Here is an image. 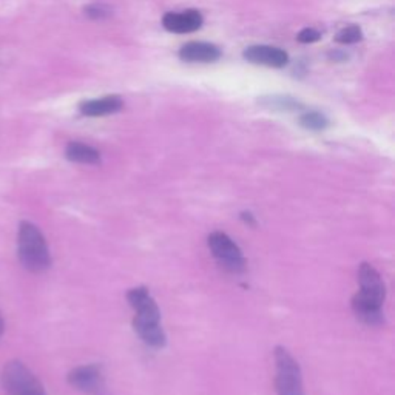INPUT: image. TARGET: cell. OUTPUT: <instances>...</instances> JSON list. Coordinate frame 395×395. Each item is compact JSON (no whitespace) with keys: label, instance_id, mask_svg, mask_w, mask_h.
<instances>
[{"label":"cell","instance_id":"cell-1","mask_svg":"<svg viewBox=\"0 0 395 395\" xmlns=\"http://www.w3.org/2000/svg\"><path fill=\"white\" fill-rule=\"evenodd\" d=\"M360 290L352 298V310L360 322L369 326H378L384 322L383 302L386 288L382 275L371 264L363 263L358 267Z\"/></svg>","mask_w":395,"mask_h":395},{"label":"cell","instance_id":"cell-2","mask_svg":"<svg viewBox=\"0 0 395 395\" xmlns=\"http://www.w3.org/2000/svg\"><path fill=\"white\" fill-rule=\"evenodd\" d=\"M130 306L134 309L133 327L139 337L151 348H164L167 343L165 332L161 326V312L155 298L146 288H134L127 293Z\"/></svg>","mask_w":395,"mask_h":395},{"label":"cell","instance_id":"cell-3","mask_svg":"<svg viewBox=\"0 0 395 395\" xmlns=\"http://www.w3.org/2000/svg\"><path fill=\"white\" fill-rule=\"evenodd\" d=\"M18 255L22 266L30 272H45L52 266V255L45 237L33 223L23 221L19 225Z\"/></svg>","mask_w":395,"mask_h":395},{"label":"cell","instance_id":"cell-4","mask_svg":"<svg viewBox=\"0 0 395 395\" xmlns=\"http://www.w3.org/2000/svg\"><path fill=\"white\" fill-rule=\"evenodd\" d=\"M275 384L278 395H305V391H302L301 369L297 363V360L283 346H278L275 349Z\"/></svg>","mask_w":395,"mask_h":395},{"label":"cell","instance_id":"cell-5","mask_svg":"<svg viewBox=\"0 0 395 395\" xmlns=\"http://www.w3.org/2000/svg\"><path fill=\"white\" fill-rule=\"evenodd\" d=\"M2 386L10 395H47L36 375L20 361H10L5 365Z\"/></svg>","mask_w":395,"mask_h":395},{"label":"cell","instance_id":"cell-6","mask_svg":"<svg viewBox=\"0 0 395 395\" xmlns=\"http://www.w3.org/2000/svg\"><path fill=\"white\" fill-rule=\"evenodd\" d=\"M207 244L213 258L221 267L232 273H242L246 271V258L229 235L224 232H213L208 235Z\"/></svg>","mask_w":395,"mask_h":395},{"label":"cell","instance_id":"cell-7","mask_svg":"<svg viewBox=\"0 0 395 395\" xmlns=\"http://www.w3.org/2000/svg\"><path fill=\"white\" fill-rule=\"evenodd\" d=\"M69 383L74 389L87 395H108L102 367L98 365H86L73 369L69 374Z\"/></svg>","mask_w":395,"mask_h":395},{"label":"cell","instance_id":"cell-8","mask_svg":"<svg viewBox=\"0 0 395 395\" xmlns=\"http://www.w3.org/2000/svg\"><path fill=\"white\" fill-rule=\"evenodd\" d=\"M242 57L255 65H266L271 69H283L289 62V54L281 48L269 45H252L244 49Z\"/></svg>","mask_w":395,"mask_h":395},{"label":"cell","instance_id":"cell-9","mask_svg":"<svg viewBox=\"0 0 395 395\" xmlns=\"http://www.w3.org/2000/svg\"><path fill=\"white\" fill-rule=\"evenodd\" d=\"M204 23L203 14L196 10H187L181 13H167L163 18V25L167 31L176 35H187L198 31Z\"/></svg>","mask_w":395,"mask_h":395},{"label":"cell","instance_id":"cell-10","mask_svg":"<svg viewBox=\"0 0 395 395\" xmlns=\"http://www.w3.org/2000/svg\"><path fill=\"white\" fill-rule=\"evenodd\" d=\"M223 56L221 49L208 42H189L179 49V57L184 62H216Z\"/></svg>","mask_w":395,"mask_h":395},{"label":"cell","instance_id":"cell-11","mask_svg":"<svg viewBox=\"0 0 395 395\" xmlns=\"http://www.w3.org/2000/svg\"><path fill=\"white\" fill-rule=\"evenodd\" d=\"M124 107V100L119 96H105L100 99H91L83 100L79 105V110L83 116L90 117H99V116H108L114 114Z\"/></svg>","mask_w":395,"mask_h":395},{"label":"cell","instance_id":"cell-12","mask_svg":"<svg viewBox=\"0 0 395 395\" xmlns=\"http://www.w3.org/2000/svg\"><path fill=\"white\" fill-rule=\"evenodd\" d=\"M65 156L71 163L78 164H90L98 165L100 164V153L91 146L82 144V142H70L65 148Z\"/></svg>","mask_w":395,"mask_h":395},{"label":"cell","instance_id":"cell-13","mask_svg":"<svg viewBox=\"0 0 395 395\" xmlns=\"http://www.w3.org/2000/svg\"><path fill=\"white\" fill-rule=\"evenodd\" d=\"M300 125L310 131H323L329 127V119L320 112H306L300 117Z\"/></svg>","mask_w":395,"mask_h":395},{"label":"cell","instance_id":"cell-14","mask_svg":"<svg viewBox=\"0 0 395 395\" xmlns=\"http://www.w3.org/2000/svg\"><path fill=\"white\" fill-rule=\"evenodd\" d=\"M261 104L267 108H273V110L280 112H295L300 110L301 104L297 99L289 98V96H271V98H263Z\"/></svg>","mask_w":395,"mask_h":395},{"label":"cell","instance_id":"cell-15","mask_svg":"<svg viewBox=\"0 0 395 395\" xmlns=\"http://www.w3.org/2000/svg\"><path fill=\"white\" fill-rule=\"evenodd\" d=\"M363 39V31L358 27V25H349V27H344L343 30H340L337 33V36H335V40L338 42V44H357Z\"/></svg>","mask_w":395,"mask_h":395},{"label":"cell","instance_id":"cell-16","mask_svg":"<svg viewBox=\"0 0 395 395\" xmlns=\"http://www.w3.org/2000/svg\"><path fill=\"white\" fill-rule=\"evenodd\" d=\"M86 14L91 19L100 20V19L108 18V16L112 14V10L105 5H90L86 8Z\"/></svg>","mask_w":395,"mask_h":395},{"label":"cell","instance_id":"cell-17","mask_svg":"<svg viewBox=\"0 0 395 395\" xmlns=\"http://www.w3.org/2000/svg\"><path fill=\"white\" fill-rule=\"evenodd\" d=\"M322 33L315 30V28H305L298 33L297 40L301 42V44H314V42L320 40Z\"/></svg>","mask_w":395,"mask_h":395},{"label":"cell","instance_id":"cell-18","mask_svg":"<svg viewBox=\"0 0 395 395\" xmlns=\"http://www.w3.org/2000/svg\"><path fill=\"white\" fill-rule=\"evenodd\" d=\"M4 329H5V326H4V320H2V317H0V337H2Z\"/></svg>","mask_w":395,"mask_h":395}]
</instances>
